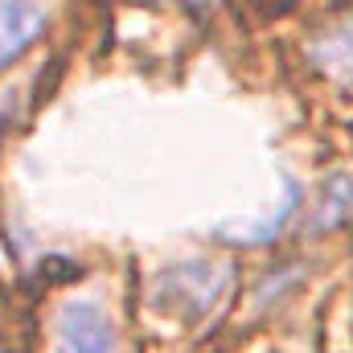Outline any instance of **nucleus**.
Returning a JSON list of instances; mask_svg holds the SVG:
<instances>
[{"label":"nucleus","mask_w":353,"mask_h":353,"mask_svg":"<svg viewBox=\"0 0 353 353\" xmlns=\"http://www.w3.org/2000/svg\"><path fill=\"white\" fill-rule=\"evenodd\" d=\"M296 205H300V189H296V181H288V176H283V197H279V205L267 214L259 226L239 230V239H247V243H271V239L288 226V218L296 214Z\"/></svg>","instance_id":"obj_6"},{"label":"nucleus","mask_w":353,"mask_h":353,"mask_svg":"<svg viewBox=\"0 0 353 353\" xmlns=\"http://www.w3.org/2000/svg\"><path fill=\"white\" fill-rule=\"evenodd\" d=\"M353 222V173H329L321 193H316V205H312V234H329V230H341Z\"/></svg>","instance_id":"obj_4"},{"label":"nucleus","mask_w":353,"mask_h":353,"mask_svg":"<svg viewBox=\"0 0 353 353\" xmlns=\"http://www.w3.org/2000/svg\"><path fill=\"white\" fill-rule=\"evenodd\" d=\"M308 54H312V62H316L329 79L353 83V21H341V25L325 29V33L308 46Z\"/></svg>","instance_id":"obj_5"},{"label":"nucleus","mask_w":353,"mask_h":353,"mask_svg":"<svg viewBox=\"0 0 353 353\" xmlns=\"http://www.w3.org/2000/svg\"><path fill=\"white\" fill-rule=\"evenodd\" d=\"M230 288V267L226 263H210V259H189V263L169 267L157 288H152V300L157 308L185 316V321H197L205 312H214L222 304Z\"/></svg>","instance_id":"obj_1"},{"label":"nucleus","mask_w":353,"mask_h":353,"mask_svg":"<svg viewBox=\"0 0 353 353\" xmlns=\"http://www.w3.org/2000/svg\"><path fill=\"white\" fill-rule=\"evenodd\" d=\"M41 25H46V8L37 0H0V70L29 50Z\"/></svg>","instance_id":"obj_3"},{"label":"nucleus","mask_w":353,"mask_h":353,"mask_svg":"<svg viewBox=\"0 0 353 353\" xmlns=\"http://www.w3.org/2000/svg\"><path fill=\"white\" fill-rule=\"evenodd\" d=\"M115 350V329L107 312L94 300H70L58 312V333L54 353H111Z\"/></svg>","instance_id":"obj_2"}]
</instances>
